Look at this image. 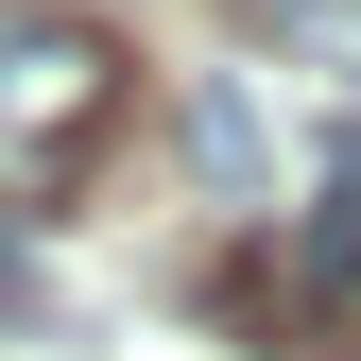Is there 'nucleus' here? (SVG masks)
Returning a JSON list of instances; mask_svg holds the SVG:
<instances>
[{
	"label": "nucleus",
	"mask_w": 361,
	"mask_h": 361,
	"mask_svg": "<svg viewBox=\"0 0 361 361\" xmlns=\"http://www.w3.org/2000/svg\"><path fill=\"white\" fill-rule=\"evenodd\" d=\"M293 258L327 293H361V138H327V190H310V224H293Z\"/></svg>",
	"instance_id": "f03ea898"
},
{
	"label": "nucleus",
	"mask_w": 361,
	"mask_h": 361,
	"mask_svg": "<svg viewBox=\"0 0 361 361\" xmlns=\"http://www.w3.org/2000/svg\"><path fill=\"white\" fill-rule=\"evenodd\" d=\"M344 361H361V344H344Z\"/></svg>",
	"instance_id": "39448f33"
},
{
	"label": "nucleus",
	"mask_w": 361,
	"mask_h": 361,
	"mask_svg": "<svg viewBox=\"0 0 361 361\" xmlns=\"http://www.w3.org/2000/svg\"><path fill=\"white\" fill-rule=\"evenodd\" d=\"M104 121H121V35L69 0H0V190H52Z\"/></svg>",
	"instance_id": "f257e3e1"
},
{
	"label": "nucleus",
	"mask_w": 361,
	"mask_h": 361,
	"mask_svg": "<svg viewBox=\"0 0 361 361\" xmlns=\"http://www.w3.org/2000/svg\"><path fill=\"white\" fill-rule=\"evenodd\" d=\"M241 18H293V0H241Z\"/></svg>",
	"instance_id": "20e7f679"
},
{
	"label": "nucleus",
	"mask_w": 361,
	"mask_h": 361,
	"mask_svg": "<svg viewBox=\"0 0 361 361\" xmlns=\"http://www.w3.org/2000/svg\"><path fill=\"white\" fill-rule=\"evenodd\" d=\"M190 155H207V190H241V207H258V172H276V155H258V104H241V86H207V104H190Z\"/></svg>",
	"instance_id": "7ed1b4c3"
}]
</instances>
